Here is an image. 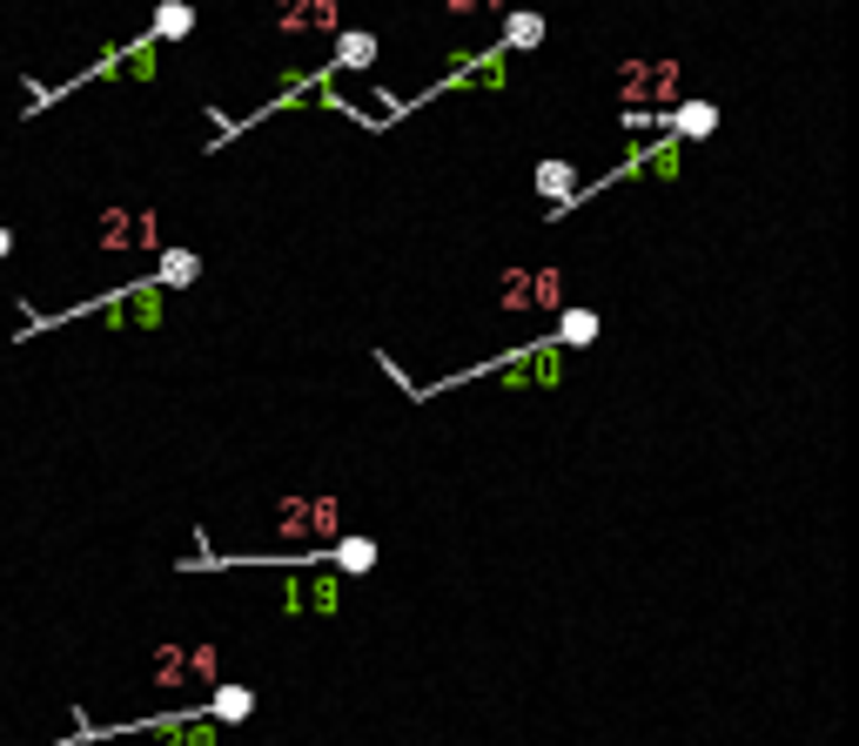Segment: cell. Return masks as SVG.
I'll use <instances>...</instances> for the list:
<instances>
[{
    "mask_svg": "<svg viewBox=\"0 0 859 746\" xmlns=\"http://www.w3.org/2000/svg\"><path fill=\"white\" fill-rule=\"evenodd\" d=\"M678 88H685V67L678 61H625L618 67V95H625V108H671L678 102Z\"/></svg>",
    "mask_w": 859,
    "mask_h": 746,
    "instance_id": "6da1fadb",
    "label": "cell"
},
{
    "mask_svg": "<svg viewBox=\"0 0 859 746\" xmlns=\"http://www.w3.org/2000/svg\"><path fill=\"white\" fill-rule=\"evenodd\" d=\"M67 316H108V329H155V323H161V290H155V283H128V290H115V296H102V303L61 309L54 323H67Z\"/></svg>",
    "mask_w": 859,
    "mask_h": 746,
    "instance_id": "7a4b0ae2",
    "label": "cell"
},
{
    "mask_svg": "<svg viewBox=\"0 0 859 746\" xmlns=\"http://www.w3.org/2000/svg\"><path fill=\"white\" fill-rule=\"evenodd\" d=\"M102 242H108V249H155V242H161V216H155V209L108 202V216H102Z\"/></svg>",
    "mask_w": 859,
    "mask_h": 746,
    "instance_id": "3957f363",
    "label": "cell"
},
{
    "mask_svg": "<svg viewBox=\"0 0 859 746\" xmlns=\"http://www.w3.org/2000/svg\"><path fill=\"white\" fill-rule=\"evenodd\" d=\"M269 21L283 34H342V0H269Z\"/></svg>",
    "mask_w": 859,
    "mask_h": 746,
    "instance_id": "277c9868",
    "label": "cell"
},
{
    "mask_svg": "<svg viewBox=\"0 0 859 746\" xmlns=\"http://www.w3.org/2000/svg\"><path fill=\"white\" fill-rule=\"evenodd\" d=\"M497 296H503V303H538V309H564V276H558V270H510Z\"/></svg>",
    "mask_w": 859,
    "mask_h": 746,
    "instance_id": "5b68a950",
    "label": "cell"
},
{
    "mask_svg": "<svg viewBox=\"0 0 859 746\" xmlns=\"http://www.w3.org/2000/svg\"><path fill=\"white\" fill-rule=\"evenodd\" d=\"M155 673H161V680H189V686H209V680H215V645H161Z\"/></svg>",
    "mask_w": 859,
    "mask_h": 746,
    "instance_id": "8992f818",
    "label": "cell"
},
{
    "mask_svg": "<svg viewBox=\"0 0 859 746\" xmlns=\"http://www.w3.org/2000/svg\"><path fill=\"white\" fill-rule=\"evenodd\" d=\"M276 518H283V525H276L283 538H329V532H336V505H329V497H303V505H283Z\"/></svg>",
    "mask_w": 859,
    "mask_h": 746,
    "instance_id": "52a82bcc",
    "label": "cell"
},
{
    "mask_svg": "<svg viewBox=\"0 0 859 746\" xmlns=\"http://www.w3.org/2000/svg\"><path fill=\"white\" fill-rule=\"evenodd\" d=\"M658 128H665V135H678V141H706V135L719 128V108L692 95V102H678L671 115H658Z\"/></svg>",
    "mask_w": 859,
    "mask_h": 746,
    "instance_id": "ba28073f",
    "label": "cell"
},
{
    "mask_svg": "<svg viewBox=\"0 0 859 746\" xmlns=\"http://www.w3.org/2000/svg\"><path fill=\"white\" fill-rule=\"evenodd\" d=\"M538 196L551 202L544 216L558 222V216L571 209V196H577V161H564V155H558V161H538Z\"/></svg>",
    "mask_w": 859,
    "mask_h": 746,
    "instance_id": "9c48e42d",
    "label": "cell"
},
{
    "mask_svg": "<svg viewBox=\"0 0 859 746\" xmlns=\"http://www.w3.org/2000/svg\"><path fill=\"white\" fill-rule=\"evenodd\" d=\"M195 8H189V0H155V14H148V41L161 48V41H189L195 34Z\"/></svg>",
    "mask_w": 859,
    "mask_h": 746,
    "instance_id": "30bf717a",
    "label": "cell"
},
{
    "mask_svg": "<svg viewBox=\"0 0 859 746\" xmlns=\"http://www.w3.org/2000/svg\"><path fill=\"white\" fill-rule=\"evenodd\" d=\"M336 599H342V578H289L283 592L289 612H336Z\"/></svg>",
    "mask_w": 859,
    "mask_h": 746,
    "instance_id": "8fae6325",
    "label": "cell"
},
{
    "mask_svg": "<svg viewBox=\"0 0 859 746\" xmlns=\"http://www.w3.org/2000/svg\"><path fill=\"white\" fill-rule=\"evenodd\" d=\"M329 67H336V74L377 67V34H363V28H342V34H336V54H329Z\"/></svg>",
    "mask_w": 859,
    "mask_h": 746,
    "instance_id": "7c38bea8",
    "label": "cell"
},
{
    "mask_svg": "<svg viewBox=\"0 0 859 746\" xmlns=\"http://www.w3.org/2000/svg\"><path fill=\"white\" fill-rule=\"evenodd\" d=\"M544 34H551L544 14H503V41L497 48L503 54H531V48H544Z\"/></svg>",
    "mask_w": 859,
    "mask_h": 746,
    "instance_id": "4fadbf2b",
    "label": "cell"
},
{
    "mask_svg": "<svg viewBox=\"0 0 859 746\" xmlns=\"http://www.w3.org/2000/svg\"><path fill=\"white\" fill-rule=\"evenodd\" d=\"M591 337H597V309H564V316H558V350L591 344Z\"/></svg>",
    "mask_w": 859,
    "mask_h": 746,
    "instance_id": "5bb4252c",
    "label": "cell"
},
{
    "mask_svg": "<svg viewBox=\"0 0 859 746\" xmlns=\"http://www.w3.org/2000/svg\"><path fill=\"white\" fill-rule=\"evenodd\" d=\"M195 276H202V263L189 256V249H168V263H161L148 283H155V290H168V283H195Z\"/></svg>",
    "mask_w": 859,
    "mask_h": 746,
    "instance_id": "9a60e30c",
    "label": "cell"
},
{
    "mask_svg": "<svg viewBox=\"0 0 859 746\" xmlns=\"http://www.w3.org/2000/svg\"><path fill=\"white\" fill-rule=\"evenodd\" d=\"M161 746H215V719H168Z\"/></svg>",
    "mask_w": 859,
    "mask_h": 746,
    "instance_id": "2e32d148",
    "label": "cell"
},
{
    "mask_svg": "<svg viewBox=\"0 0 859 746\" xmlns=\"http://www.w3.org/2000/svg\"><path fill=\"white\" fill-rule=\"evenodd\" d=\"M255 713V700L242 693V686H215V706H209V719H248Z\"/></svg>",
    "mask_w": 859,
    "mask_h": 746,
    "instance_id": "e0dca14e",
    "label": "cell"
},
{
    "mask_svg": "<svg viewBox=\"0 0 859 746\" xmlns=\"http://www.w3.org/2000/svg\"><path fill=\"white\" fill-rule=\"evenodd\" d=\"M444 14L470 21V14H503V0H444Z\"/></svg>",
    "mask_w": 859,
    "mask_h": 746,
    "instance_id": "ac0fdd59",
    "label": "cell"
},
{
    "mask_svg": "<svg viewBox=\"0 0 859 746\" xmlns=\"http://www.w3.org/2000/svg\"><path fill=\"white\" fill-rule=\"evenodd\" d=\"M8 249H14V235H8V222H0V256H8Z\"/></svg>",
    "mask_w": 859,
    "mask_h": 746,
    "instance_id": "d6986e66",
    "label": "cell"
},
{
    "mask_svg": "<svg viewBox=\"0 0 859 746\" xmlns=\"http://www.w3.org/2000/svg\"><path fill=\"white\" fill-rule=\"evenodd\" d=\"M115 8H155V0H115Z\"/></svg>",
    "mask_w": 859,
    "mask_h": 746,
    "instance_id": "ffe728a7",
    "label": "cell"
}]
</instances>
